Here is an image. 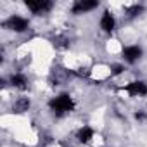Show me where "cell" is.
I'll return each instance as SVG.
<instances>
[{
    "label": "cell",
    "mask_w": 147,
    "mask_h": 147,
    "mask_svg": "<svg viewBox=\"0 0 147 147\" xmlns=\"http://www.w3.org/2000/svg\"><path fill=\"white\" fill-rule=\"evenodd\" d=\"M26 7L31 11V14L35 16H42L52 11L54 4L49 2V0H26Z\"/></svg>",
    "instance_id": "cell-3"
},
{
    "label": "cell",
    "mask_w": 147,
    "mask_h": 147,
    "mask_svg": "<svg viewBox=\"0 0 147 147\" xmlns=\"http://www.w3.org/2000/svg\"><path fill=\"white\" fill-rule=\"evenodd\" d=\"M123 71H125V66H123V64H113V66H111V75H113V76L121 75Z\"/></svg>",
    "instance_id": "cell-13"
},
{
    "label": "cell",
    "mask_w": 147,
    "mask_h": 147,
    "mask_svg": "<svg viewBox=\"0 0 147 147\" xmlns=\"http://www.w3.org/2000/svg\"><path fill=\"white\" fill-rule=\"evenodd\" d=\"M99 26L104 33H113L116 30V18L109 12V11H104V14L100 16V21H99Z\"/></svg>",
    "instance_id": "cell-7"
},
{
    "label": "cell",
    "mask_w": 147,
    "mask_h": 147,
    "mask_svg": "<svg viewBox=\"0 0 147 147\" xmlns=\"http://www.w3.org/2000/svg\"><path fill=\"white\" fill-rule=\"evenodd\" d=\"M97 7H99L97 0H76V2H73V5H71V12L80 16V14H87V12L97 9Z\"/></svg>",
    "instance_id": "cell-4"
},
{
    "label": "cell",
    "mask_w": 147,
    "mask_h": 147,
    "mask_svg": "<svg viewBox=\"0 0 147 147\" xmlns=\"http://www.w3.org/2000/svg\"><path fill=\"white\" fill-rule=\"evenodd\" d=\"M125 92H126L130 97H144V95H147V83L142 82V80L130 82V83L125 87Z\"/></svg>",
    "instance_id": "cell-5"
},
{
    "label": "cell",
    "mask_w": 147,
    "mask_h": 147,
    "mask_svg": "<svg viewBox=\"0 0 147 147\" xmlns=\"http://www.w3.org/2000/svg\"><path fill=\"white\" fill-rule=\"evenodd\" d=\"M30 106H31V102H30L28 97H19V99L12 104V113H18V114L26 113V111L30 109Z\"/></svg>",
    "instance_id": "cell-10"
},
{
    "label": "cell",
    "mask_w": 147,
    "mask_h": 147,
    "mask_svg": "<svg viewBox=\"0 0 147 147\" xmlns=\"http://www.w3.org/2000/svg\"><path fill=\"white\" fill-rule=\"evenodd\" d=\"M9 82H11V87H14V88H18V90H26L28 85H30L28 76L23 75V73H14V75H11Z\"/></svg>",
    "instance_id": "cell-8"
},
{
    "label": "cell",
    "mask_w": 147,
    "mask_h": 147,
    "mask_svg": "<svg viewBox=\"0 0 147 147\" xmlns=\"http://www.w3.org/2000/svg\"><path fill=\"white\" fill-rule=\"evenodd\" d=\"M142 54H144V52H142V47H138V45H128V47H125L123 52H121L125 62H128V64H135V62L142 57Z\"/></svg>",
    "instance_id": "cell-6"
},
{
    "label": "cell",
    "mask_w": 147,
    "mask_h": 147,
    "mask_svg": "<svg viewBox=\"0 0 147 147\" xmlns=\"http://www.w3.org/2000/svg\"><path fill=\"white\" fill-rule=\"evenodd\" d=\"M135 119H137V121H145V119H147V111H145V109L137 111V113H135Z\"/></svg>",
    "instance_id": "cell-14"
},
{
    "label": "cell",
    "mask_w": 147,
    "mask_h": 147,
    "mask_svg": "<svg viewBox=\"0 0 147 147\" xmlns=\"http://www.w3.org/2000/svg\"><path fill=\"white\" fill-rule=\"evenodd\" d=\"M94 137H95V130H94L92 126H88V125H83V126L76 131V138H78L80 144H88Z\"/></svg>",
    "instance_id": "cell-9"
},
{
    "label": "cell",
    "mask_w": 147,
    "mask_h": 147,
    "mask_svg": "<svg viewBox=\"0 0 147 147\" xmlns=\"http://www.w3.org/2000/svg\"><path fill=\"white\" fill-rule=\"evenodd\" d=\"M2 26H4L5 30L14 31V33H23V31H26V30L30 28V21H28L26 18H23V16L12 14V16H9V18L2 23Z\"/></svg>",
    "instance_id": "cell-2"
},
{
    "label": "cell",
    "mask_w": 147,
    "mask_h": 147,
    "mask_svg": "<svg viewBox=\"0 0 147 147\" xmlns=\"http://www.w3.org/2000/svg\"><path fill=\"white\" fill-rule=\"evenodd\" d=\"M142 11H144V7H142V5H138V4H135V5H131V7H128V9H126V18H128V19L137 18Z\"/></svg>",
    "instance_id": "cell-12"
},
{
    "label": "cell",
    "mask_w": 147,
    "mask_h": 147,
    "mask_svg": "<svg viewBox=\"0 0 147 147\" xmlns=\"http://www.w3.org/2000/svg\"><path fill=\"white\" fill-rule=\"evenodd\" d=\"M49 109H50L55 116L62 118V116L69 114L73 109H75V100H73V97H71L69 94H61V95L50 99Z\"/></svg>",
    "instance_id": "cell-1"
},
{
    "label": "cell",
    "mask_w": 147,
    "mask_h": 147,
    "mask_svg": "<svg viewBox=\"0 0 147 147\" xmlns=\"http://www.w3.org/2000/svg\"><path fill=\"white\" fill-rule=\"evenodd\" d=\"M52 45H54L55 49H59V50H66V49L69 47V38L64 36V35H55V36L52 38Z\"/></svg>",
    "instance_id": "cell-11"
}]
</instances>
